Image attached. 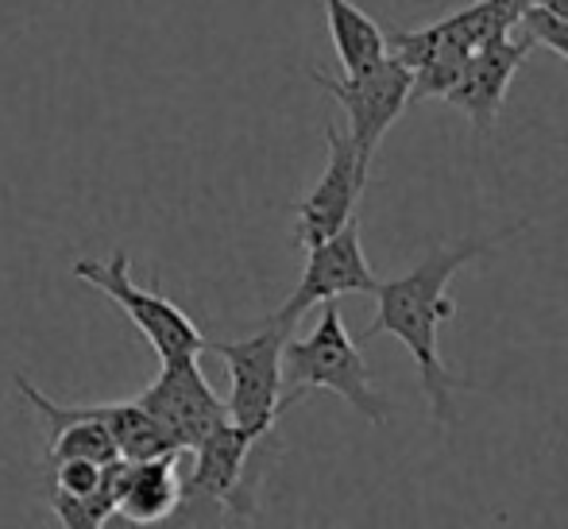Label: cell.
Segmentation results:
<instances>
[{
  "mask_svg": "<svg viewBox=\"0 0 568 529\" xmlns=\"http://www.w3.org/2000/svg\"><path fill=\"white\" fill-rule=\"evenodd\" d=\"M518 28H523L534 43H546L549 51H557L568 62V20L561 12H554V8H546V4H530L518 16Z\"/></svg>",
  "mask_w": 568,
  "mask_h": 529,
  "instance_id": "9a60e30c",
  "label": "cell"
},
{
  "mask_svg": "<svg viewBox=\"0 0 568 529\" xmlns=\"http://www.w3.org/2000/svg\"><path fill=\"white\" fill-rule=\"evenodd\" d=\"M267 437L236 421H221L210 437L190 448V476H182V502L210 499L232 518H255V484L247 476L255 445Z\"/></svg>",
  "mask_w": 568,
  "mask_h": 529,
  "instance_id": "52a82bcc",
  "label": "cell"
},
{
  "mask_svg": "<svg viewBox=\"0 0 568 529\" xmlns=\"http://www.w3.org/2000/svg\"><path fill=\"white\" fill-rule=\"evenodd\" d=\"M310 390H333V395H341L359 418H367L375 425H387L390 418L387 398L375 390L364 352H359V344L352 340V333L344 328L337 298L322 302V317H317V325L310 328L302 340L286 336L283 406L291 410Z\"/></svg>",
  "mask_w": 568,
  "mask_h": 529,
  "instance_id": "7a4b0ae2",
  "label": "cell"
},
{
  "mask_svg": "<svg viewBox=\"0 0 568 529\" xmlns=\"http://www.w3.org/2000/svg\"><path fill=\"white\" fill-rule=\"evenodd\" d=\"M135 403L151 414L179 448H194L210 437L221 421H229V406L210 387V379L197 367V356H166L163 372L135 395Z\"/></svg>",
  "mask_w": 568,
  "mask_h": 529,
  "instance_id": "ba28073f",
  "label": "cell"
},
{
  "mask_svg": "<svg viewBox=\"0 0 568 529\" xmlns=\"http://www.w3.org/2000/svg\"><path fill=\"white\" fill-rule=\"evenodd\" d=\"M325 16H329V35H333V51H337L344 74H356V70L372 67L375 59L390 51L387 47V31L372 20L359 4L352 0H322Z\"/></svg>",
  "mask_w": 568,
  "mask_h": 529,
  "instance_id": "4fadbf2b",
  "label": "cell"
},
{
  "mask_svg": "<svg viewBox=\"0 0 568 529\" xmlns=\"http://www.w3.org/2000/svg\"><path fill=\"white\" fill-rule=\"evenodd\" d=\"M523 16V0H476L429 28L414 31H390L387 47L414 70L410 101L445 98V90L456 82L464 59L479 43L510 31Z\"/></svg>",
  "mask_w": 568,
  "mask_h": 529,
  "instance_id": "3957f363",
  "label": "cell"
},
{
  "mask_svg": "<svg viewBox=\"0 0 568 529\" xmlns=\"http://www.w3.org/2000/svg\"><path fill=\"white\" fill-rule=\"evenodd\" d=\"M523 228L526 224L503 228L484 240H464V244L434 247V252L422 255V263H414L406 275L387 278V283L375 286V321L359 333V340H372V336H379V333H390L395 340H403V348L410 352L414 364H418L422 390H426L429 410H434L442 429H453L456 425L453 390L460 387L442 359V325L453 321L456 314V302L449 298V283L464 263L491 252L503 240L518 236Z\"/></svg>",
  "mask_w": 568,
  "mask_h": 529,
  "instance_id": "6da1fadb",
  "label": "cell"
},
{
  "mask_svg": "<svg viewBox=\"0 0 568 529\" xmlns=\"http://www.w3.org/2000/svg\"><path fill=\"white\" fill-rule=\"evenodd\" d=\"M182 452L148 456V460H124L116 479V518L132 526L166 522L182 507Z\"/></svg>",
  "mask_w": 568,
  "mask_h": 529,
  "instance_id": "7c38bea8",
  "label": "cell"
},
{
  "mask_svg": "<svg viewBox=\"0 0 568 529\" xmlns=\"http://www.w3.org/2000/svg\"><path fill=\"white\" fill-rule=\"evenodd\" d=\"M325 143H329V163H325L322 179L314 182V190L294 205V221H298L294 240L302 247L322 244L325 236L341 232L356 216V205L367 186V171H372V163L359 159L356 143L341 128H325Z\"/></svg>",
  "mask_w": 568,
  "mask_h": 529,
  "instance_id": "30bf717a",
  "label": "cell"
},
{
  "mask_svg": "<svg viewBox=\"0 0 568 529\" xmlns=\"http://www.w3.org/2000/svg\"><path fill=\"white\" fill-rule=\"evenodd\" d=\"M314 82L344 109V116H348V140L356 143L359 159L372 163L387 128L410 105L414 70L395 51H387L372 67L344 78H329L322 70H314Z\"/></svg>",
  "mask_w": 568,
  "mask_h": 529,
  "instance_id": "8992f818",
  "label": "cell"
},
{
  "mask_svg": "<svg viewBox=\"0 0 568 529\" xmlns=\"http://www.w3.org/2000/svg\"><path fill=\"white\" fill-rule=\"evenodd\" d=\"M530 51H534V39L526 35L518 23L510 31H503V35L487 39V43H479L476 51L464 59L460 74H456V82L445 90L442 101L460 109L464 116L471 120L476 135H487L495 116H499L503 101H507V90H510V82H515L518 67H523Z\"/></svg>",
  "mask_w": 568,
  "mask_h": 529,
  "instance_id": "8fae6325",
  "label": "cell"
},
{
  "mask_svg": "<svg viewBox=\"0 0 568 529\" xmlns=\"http://www.w3.org/2000/svg\"><path fill=\"white\" fill-rule=\"evenodd\" d=\"M306 271H302L298 286H294L291 298L278 306V314L271 317L275 325L294 328L306 309L322 306V302H333L341 294H375L379 278H375L372 263L364 255V244H359V221L352 216L341 232L325 236L322 244L306 247Z\"/></svg>",
  "mask_w": 568,
  "mask_h": 529,
  "instance_id": "9c48e42d",
  "label": "cell"
},
{
  "mask_svg": "<svg viewBox=\"0 0 568 529\" xmlns=\"http://www.w3.org/2000/svg\"><path fill=\"white\" fill-rule=\"evenodd\" d=\"M98 414H101V421L109 425V433H113V440H116V452L124 456V460H148V456L179 452L171 433L151 418L135 398L132 403H105V406H98Z\"/></svg>",
  "mask_w": 568,
  "mask_h": 529,
  "instance_id": "5bb4252c",
  "label": "cell"
},
{
  "mask_svg": "<svg viewBox=\"0 0 568 529\" xmlns=\"http://www.w3.org/2000/svg\"><path fill=\"white\" fill-rule=\"evenodd\" d=\"M291 328L267 325L247 340H210L213 356L225 359L229 367V421L247 425V429L271 433L283 406V348Z\"/></svg>",
  "mask_w": 568,
  "mask_h": 529,
  "instance_id": "277c9868",
  "label": "cell"
},
{
  "mask_svg": "<svg viewBox=\"0 0 568 529\" xmlns=\"http://www.w3.org/2000/svg\"><path fill=\"white\" fill-rule=\"evenodd\" d=\"M74 275L82 278L85 286L101 291L105 298H113L124 317L148 336V344L159 352V359L166 356H202L210 348V340L202 336V328L194 325L171 298L155 291H143V286L132 283V263H128V252L116 247L113 260L98 263V260H78Z\"/></svg>",
  "mask_w": 568,
  "mask_h": 529,
  "instance_id": "5b68a950",
  "label": "cell"
}]
</instances>
